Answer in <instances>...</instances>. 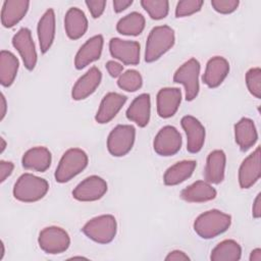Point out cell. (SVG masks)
Here are the masks:
<instances>
[{"label":"cell","mask_w":261,"mask_h":261,"mask_svg":"<svg viewBox=\"0 0 261 261\" xmlns=\"http://www.w3.org/2000/svg\"><path fill=\"white\" fill-rule=\"evenodd\" d=\"M157 113L162 118L173 116L181 102V91L178 88H162L157 94Z\"/></svg>","instance_id":"obj_16"},{"label":"cell","mask_w":261,"mask_h":261,"mask_svg":"<svg viewBox=\"0 0 261 261\" xmlns=\"http://www.w3.org/2000/svg\"><path fill=\"white\" fill-rule=\"evenodd\" d=\"M252 214L254 218H259L261 216V194L259 193L253 203L252 207Z\"/></svg>","instance_id":"obj_42"},{"label":"cell","mask_w":261,"mask_h":261,"mask_svg":"<svg viewBox=\"0 0 261 261\" xmlns=\"http://www.w3.org/2000/svg\"><path fill=\"white\" fill-rule=\"evenodd\" d=\"M141 5L155 20L166 17L169 11V2L166 0H142Z\"/></svg>","instance_id":"obj_32"},{"label":"cell","mask_w":261,"mask_h":261,"mask_svg":"<svg viewBox=\"0 0 261 261\" xmlns=\"http://www.w3.org/2000/svg\"><path fill=\"white\" fill-rule=\"evenodd\" d=\"M104 40L102 35H96L79 49L74 57V66L76 69H83L90 63L98 60L101 56Z\"/></svg>","instance_id":"obj_17"},{"label":"cell","mask_w":261,"mask_h":261,"mask_svg":"<svg viewBox=\"0 0 261 261\" xmlns=\"http://www.w3.org/2000/svg\"><path fill=\"white\" fill-rule=\"evenodd\" d=\"M0 142H1V146H0V153H3L5 148H6V142L4 140V138H0Z\"/></svg>","instance_id":"obj_45"},{"label":"cell","mask_w":261,"mask_h":261,"mask_svg":"<svg viewBox=\"0 0 261 261\" xmlns=\"http://www.w3.org/2000/svg\"><path fill=\"white\" fill-rule=\"evenodd\" d=\"M242 256V248L234 240H224L211 251L212 261H238Z\"/></svg>","instance_id":"obj_30"},{"label":"cell","mask_w":261,"mask_h":261,"mask_svg":"<svg viewBox=\"0 0 261 261\" xmlns=\"http://www.w3.org/2000/svg\"><path fill=\"white\" fill-rule=\"evenodd\" d=\"M19 62L17 57L7 50L0 52V83L3 87H10L17 74Z\"/></svg>","instance_id":"obj_29"},{"label":"cell","mask_w":261,"mask_h":261,"mask_svg":"<svg viewBox=\"0 0 261 261\" xmlns=\"http://www.w3.org/2000/svg\"><path fill=\"white\" fill-rule=\"evenodd\" d=\"M204 2L202 0H182L177 2L175 7V16H190L201 10Z\"/></svg>","instance_id":"obj_35"},{"label":"cell","mask_w":261,"mask_h":261,"mask_svg":"<svg viewBox=\"0 0 261 261\" xmlns=\"http://www.w3.org/2000/svg\"><path fill=\"white\" fill-rule=\"evenodd\" d=\"M6 110H7V103L6 99L3 93H1V99H0V120H3V118L6 115Z\"/></svg>","instance_id":"obj_43"},{"label":"cell","mask_w":261,"mask_h":261,"mask_svg":"<svg viewBox=\"0 0 261 261\" xmlns=\"http://www.w3.org/2000/svg\"><path fill=\"white\" fill-rule=\"evenodd\" d=\"M133 4V0H114L113 1V9L115 12L119 13L125 10L128 6Z\"/></svg>","instance_id":"obj_41"},{"label":"cell","mask_w":261,"mask_h":261,"mask_svg":"<svg viewBox=\"0 0 261 261\" xmlns=\"http://www.w3.org/2000/svg\"><path fill=\"white\" fill-rule=\"evenodd\" d=\"M231 224L230 215L212 209L200 214L194 221V230L202 239H213L223 233Z\"/></svg>","instance_id":"obj_1"},{"label":"cell","mask_w":261,"mask_h":261,"mask_svg":"<svg viewBox=\"0 0 261 261\" xmlns=\"http://www.w3.org/2000/svg\"><path fill=\"white\" fill-rule=\"evenodd\" d=\"M197 166L195 160H182L168 167L163 175V181L166 186H176L188 179Z\"/></svg>","instance_id":"obj_28"},{"label":"cell","mask_w":261,"mask_h":261,"mask_svg":"<svg viewBox=\"0 0 261 261\" xmlns=\"http://www.w3.org/2000/svg\"><path fill=\"white\" fill-rule=\"evenodd\" d=\"M174 31L169 25H158L151 30L146 42L145 61L154 62L172 48Z\"/></svg>","instance_id":"obj_2"},{"label":"cell","mask_w":261,"mask_h":261,"mask_svg":"<svg viewBox=\"0 0 261 261\" xmlns=\"http://www.w3.org/2000/svg\"><path fill=\"white\" fill-rule=\"evenodd\" d=\"M127 98L124 95L115 92L107 93L99 106V109L96 113L95 119L98 123L104 124L112 120L116 114L120 111L122 106L125 104Z\"/></svg>","instance_id":"obj_18"},{"label":"cell","mask_w":261,"mask_h":261,"mask_svg":"<svg viewBox=\"0 0 261 261\" xmlns=\"http://www.w3.org/2000/svg\"><path fill=\"white\" fill-rule=\"evenodd\" d=\"M199 61L196 58H190L173 74V82L185 87L187 101H193L199 94Z\"/></svg>","instance_id":"obj_6"},{"label":"cell","mask_w":261,"mask_h":261,"mask_svg":"<svg viewBox=\"0 0 261 261\" xmlns=\"http://www.w3.org/2000/svg\"><path fill=\"white\" fill-rule=\"evenodd\" d=\"M89 158L87 153L80 148H70L62 155L56 170L55 180L64 184L81 173L88 165Z\"/></svg>","instance_id":"obj_4"},{"label":"cell","mask_w":261,"mask_h":261,"mask_svg":"<svg viewBox=\"0 0 261 261\" xmlns=\"http://www.w3.org/2000/svg\"><path fill=\"white\" fill-rule=\"evenodd\" d=\"M126 117L140 127H145L150 120L151 98L147 93L136 97L126 109Z\"/></svg>","instance_id":"obj_20"},{"label":"cell","mask_w":261,"mask_h":261,"mask_svg":"<svg viewBox=\"0 0 261 261\" xmlns=\"http://www.w3.org/2000/svg\"><path fill=\"white\" fill-rule=\"evenodd\" d=\"M166 261H188L190 260V257L182 251L174 250L168 253V255L165 257Z\"/></svg>","instance_id":"obj_40"},{"label":"cell","mask_w":261,"mask_h":261,"mask_svg":"<svg viewBox=\"0 0 261 261\" xmlns=\"http://www.w3.org/2000/svg\"><path fill=\"white\" fill-rule=\"evenodd\" d=\"M145 22L143 14L134 11L118 20L116 30L119 34L124 36H138L144 31Z\"/></svg>","instance_id":"obj_31"},{"label":"cell","mask_w":261,"mask_h":261,"mask_svg":"<svg viewBox=\"0 0 261 261\" xmlns=\"http://www.w3.org/2000/svg\"><path fill=\"white\" fill-rule=\"evenodd\" d=\"M250 261H261V249L257 248L251 252Z\"/></svg>","instance_id":"obj_44"},{"label":"cell","mask_w":261,"mask_h":261,"mask_svg":"<svg viewBox=\"0 0 261 261\" xmlns=\"http://www.w3.org/2000/svg\"><path fill=\"white\" fill-rule=\"evenodd\" d=\"M4 252H5V250H4V244H3V242H1V255H0V259L3 258Z\"/></svg>","instance_id":"obj_46"},{"label":"cell","mask_w":261,"mask_h":261,"mask_svg":"<svg viewBox=\"0 0 261 261\" xmlns=\"http://www.w3.org/2000/svg\"><path fill=\"white\" fill-rule=\"evenodd\" d=\"M117 85L126 92H136L142 87L143 79L138 70L128 69L119 75Z\"/></svg>","instance_id":"obj_33"},{"label":"cell","mask_w":261,"mask_h":261,"mask_svg":"<svg viewBox=\"0 0 261 261\" xmlns=\"http://www.w3.org/2000/svg\"><path fill=\"white\" fill-rule=\"evenodd\" d=\"M246 85L255 98L261 97V69L259 67L250 68L246 73Z\"/></svg>","instance_id":"obj_34"},{"label":"cell","mask_w":261,"mask_h":261,"mask_svg":"<svg viewBox=\"0 0 261 261\" xmlns=\"http://www.w3.org/2000/svg\"><path fill=\"white\" fill-rule=\"evenodd\" d=\"M12 45L18 51L24 67L33 70L37 64V51L32 38V33L28 28H21L12 38Z\"/></svg>","instance_id":"obj_11"},{"label":"cell","mask_w":261,"mask_h":261,"mask_svg":"<svg viewBox=\"0 0 261 261\" xmlns=\"http://www.w3.org/2000/svg\"><path fill=\"white\" fill-rule=\"evenodd\" d=\"M181 136L172 125H165L154 138V151L160 156H172L181 148Z\"/></svg>","instance_id":"obj_9"},{"label":"cell","mask_w":261,"mask_h":261,"mask_svg":"<svg viewBox=\"0 0 261 261\" xmlns=\"http://www.w3.org/2000/svg\"><path fill=\"white\" fill-rule=\"evenodd\" d=\"M216 190L206 180H197L180 192V198L190 203H202L215 199Z\"/></svg>","instance_id":"obj_26"},{"label":"cell","mask_w":261,"mask_h":261,"mask_svg":"<svg viewBox=\"0 0 261 261\" xmlns=\"http://www.w3.org/2000/svg\"><path fill=\"white\" fill-rule=\"evenodd\" d=\"M107 192V182L98 175L83 179L72 191V197L81 202H93L101 199Z\"/></svg>","instance_id":"obj_10"},{"label":"cell","mask_w":261,"mask_h":261,"mask_svg":"<svg viewBox=\"0 0 261 261\" xmlns=\"http://www.w3.org/2000/svg\"><path fill=\"white\" fill-rule=\"evenodd\" d=\"M55 13L52 8H49L41 16L37 27L39 45L43 54L48 52L53 44L55 38Z\"/></svg>","instance_id":"obj_22"},{"label":"cell","mask_w":261,"mask_h":261,"mask_svg":"<svg viewBox=\"0 0 261 261\" xmlns=\"http://www.w3.org/2000/svg\"><path fill=\"white\" fill-rule=\"evenodd\" d=\"M14 165L10 161H0V181L3 182L12 173Z\"/></svg>","instance_id":"obj_39"},{"label":"cell","mask_w":261,"mask_h":261,"mask_svg":"<svg viewBox=\"0 0 261 261\" xmlns=\"http://www.w3.org/2000/svg\"><path fill=\"white\" fill-rule=\"evenodd\" d=\"M52 161L51 152L43 146H37L29 149L21 158V164L25 169L38 172L46 171Z\"/></svg>","instance_id":"obj_21"},{"label":"cell","mask_w":261,"mask_h":261,"mask_svg":"<svg viewBox=\"0 0 261 261\" xmlns=\"http://www.w3.org/2000/svg\"><path fill=\"white\" fill-rule=\"evenodd\" d=\"M40 248L47 254L55 255L65 252L70 245L69 234L59 226H47L43 228L38 238Z\"/></svg>","instance_id":"obj_8"},{"label":"cell","mask_w":261,"mask_h":261,"mask_svg":"<svg viewBox=\"0 0 261 261\" xmlns=\"http://www.w3.org/2000/svg\"><path fill=\"white\" fill-rule=\"evenodd\" d=\"M140 44L136 41L112 38L109 41V51L112 57L126 65H137L140 62Z\"/></svg>","instance_id":"obj_12"},{"label":"cell","mask_w":261,"mask_h":261,"mask_svg":"<svg viewBox=\"0 0 261 261\" xmlns=\"http://www.w3.org/2000/svg\"><path fill=\"white\" fill-rule=\"evenodd\" d=\"M106 69L108 71V73L112 76V77H119V75L122 73L123 70V66L122 64H120L117 61L114 60H109L106 63Z\"/></svg>","instance_id":"obj_38"},{"label":"cell","mask_w":261,"mask_h":261,"mask_svg":"<svg viewBox=\"0 0 261 261\" xmlns=\"http://www.w3.org/2000/svg\"><path fill=\"white\" fill-rule=\"evenodd\" d=\"M90 240L99 244H108L116 236L117 223L113 215L103 214L90 219L82 228Z\"/></svg>","instance_id":"obj_5"},{"label":"cell","mask_w":261,"mask_h":261,"mask_svg":"<svg viewBox=\"0 0 261 261\" xmlns=\"http://www.w3.org/2000/svg\"><path fill=\"white\" fill-rule=\"evenodd\" d=\"M85 3L94 18L100 17L103 14L106 6V1L104 0H87Z\"/></svg>","instance_id":"obj_37"},{"label":"cell","mask_w":261,"mask_h":261,"mask_svg":"<svg viewBox=\"0 0 261 261\" xmlns=\"http://www.w3.org/2000/svg\"><path fill=\"white\" fill-rule=\"evenodd\" d=\"M49 184L46 179L32 173L21 174L13 187V196L24 203H33L46 196Z\"/></svg>","instance_id":"obj_3"},{"label":"cell","mask_w":261,"mask_h":261,"mask_svg":"<svg viewBox=\"0 0 261 261\" xmlns=\"http://www.w3.org/2000/svg\"><path fill=\"white\" fill-rule=\"evenodd\" d=\"M102 80V73L96 66L91 67L74 84L71 91V97L75 101L84 100L92 95L99 87Z\"/></svg>","instance_id":"obj_15"},{"label":"cell","mask_w":261,"mask_h":261,"mask_svg":"<svg viewBox=\"0 0 261 261\" xmlns=\"http://www.w3.org/2000/svg\"><path fill=\"white\" fill-rule=\"evenodd\" d=\"M260 147L246 157L239 169V184L242 189H249L261 176V160Z\"/></svg>","instance_id":"obj_13"},{"label":"cell","mask_w":261,"mask_h":261,"mask_svg":"<svg viewBox=\"0 0 261 261\" xmlns=\"http://www.w3.org/2000/svg\"><path fill=\"white\" fill-rule=\"evenodd\" d=\"M30 7L28 0H6L1 9V23L4 28H12L27 14Z\"/></svg>","instance_id":"obj_23"},{"label":"cell","mask_w":261,"mask_h":261,"mask_svg":"<svg viewBox=\"0 0 261 261\" xmlns=\"http://www.w3.org/2000/svg\"><path fill=\"white\" fill-rule=\"evenodd\" d=\"M136 139V129L129 124H118L107 138V149L112 156L122 157L133 148Z\"/></svg>","instance_id":"obj_7"},{"label":"cell","mask_w":261,"mask_h":261,"mask_svg":"<svg viewBox=\"0 0 261 261\" xmlns=\"http://www.w3.org/2000/svg\"><path fill=\"white\" fill-rule=\"evenodd\" d=\"M64 29L69 39L82 38L88 30V19L84 11L77 7H70L64 16Z\"/></svg>","instance_id":"obj_25"},{"label":"cell","mask_w":261,"mask_h":261,"mask_svg":"<svg viewBox=\"0 0 261 261\" xmlns=\"http://www.w3.org/2000/svg\"><path fill=\"white\" fill-rule=\"evenodd\" d=\"M228 72V61L222 56H214L208 60L202 80L207 87L214 89L221 85Z\"/></svg>","instance_id":"obj_19"},{"label":"cell","mask_w":261,"mask_h":261,"mask_svg":"<svg viewBox=\"0 0 261 261\" xmlns=\"http://www.w3.org/2000/svg\"><path fill=\"white\" fill-rule=\"evenodd\" d=\"M226 156L222 150H214L209 153L204 170L205 180L209 184H220L224 179Z\"/></svg>","instance_id":"obj_24"},{"label":"cell","mask_w":261,"mask_h":261,"mask_svg":"<svg viewBox=\"0 0 261 261\" xmlns=\"http://www.w3.org/2000/svg\"><path fill=\"white\" fill-rule=\"evenodd\" d=\"M180 124L187 136V150L193 154L201 151L206 136L204 125L192 115L184 116Z\"/></svg>","instance_id":"obj_14"},{"label":"cell","mask_w":261,"mask_h":261,"mask_svg":"<svg viewBox=\"0 0 261 261\" xmlns=\"http://www.w3.org/2000/svg\"><path fill=\"white\" fill-rule=\"evenodd\" d=\"M240 2L239 0H212L211 5L213 9L222 14H228L237 10Z\"/></svg>","instance_id":"obj_36"},{"label":"cell","mask_w":261,"mask_h":261,"mask_svg":"<svg viewBox=\"0 0 261 261\" xmlns=\"http://www.w3.org/2000/svg\"><path fill=\"white\" fill-rule=\"evenodd\" d=\"M234 139L243 152L249 150L256 144L258 133L251 118L243 117L234 124Z\"/></svg>","instance_id":"obj_27"}]
</instances>
